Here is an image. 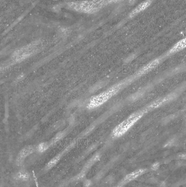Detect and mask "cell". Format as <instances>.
Returning <instances> with one entry per match:
<instances>
[{
    "label": "cell",
    "instance_id": "cell-1",
    "mask_svg": "<svg viewBox=\"0 0 186 187\" xmlns=\"http://www.w3.org/2000/svg\"><path fill=\"white\" fill-rule=\"evenodd\" d=\"M150 109L149 107H147L145 109H143L141 111L136 112L131 114L124 121H122L114 128L111 134L112 136L120 137L123 136Z\"/></svg>",
    "mask_w": 186,
    "mask_h": 187
},
{
    "label": "cell",
    "instance_id": "cell-2",
    "mask_svg": "<svg viewBox=\"0 0 186 187\" xmlns=\"http://www.w3.org/2000/svg\"><path fill=\"white\" fill-rule=\"evenodd\" d=\"M123 84L120 83L111 86L106 91H103L95 96H92L89 101L87 107L89 109H94L101 106L114 96L121 89Z\"/></svg>",
    "mask_w": 186,
    "mask_h": 187
},
{
    "label": "cell",
    "instance_id": "cell-3",
    "mask_svg": "<svg viewBox=\"0 0 186 187\" xmlns=\"http://www.w3.org/2000/svg\"><path fill=\"white\" fill-rule=\"evenodd\" d=\"M41 47L40 42H36L21 48L15 51L12 56V59L15 62H20L32 55L38 51Z\"/></svg>",
    "mask_w": 186,
    "mask_h": 187
},
{
    "label": "cell",
    "instance_id": "cell-4",
    "mask_svg": "<svg viewBox=\"0 0 186 187\" xmlns=\"http://www.w3.org/2000/svg\"><path fill=\"white\" fill-rule=\"evenodd\" d=\"M103 5L100 0L93 1H85L69 3L71 8L85 13H94L98 10Z\"/></svg>",
    "mask_w": 186,
    "mask_h": 187
},
{
    "label": "cell",
    "instance_id": "cell-5",
    "mask_svg": "<svg viewBox=\"0 0 186 187\" xmlns=\"http://www.w3.org/2000/svg\"><path fill=\"white\" fill-rule=\"evenodd\" d=\"M34 151H35V147L32 146H28L22 148L16 158V164L19 166L22 165L23 162L25 160L26 158L29 156L32 153H33V152Z\"/></svg>",
    "mask_w": 186,
    "mask_h": 187
},
{
    "label": "cell",
    "instance_id": "cell-6",
    "mask_svg": "<svg viewBox=\"0 0 186 187\" xmlns=\"http://www.w3.org/2000/svg\"><path fill=\"white\" fill-rule=\"evenodd\" d=\"M144 171H145L144 169H141L136 170L135 171L131 172L130 173L127 175L126 176L123 178V179L120 182V185L122 186L128 182H131V181L135 179L136 178L141 176L142 174L144 173Z\"/></svg>",
    "mask_w": 186,
    "mask_h": 187
},
{
    "label": "cell",
    "instance_id": "cell-7",
    "mask_svg": "<svg viewBox=\"0 0 186 187\" xmlns=\"http://www.w3.org/2000/svg\"><path fill=\"white\" fill-rule=\"evenodd\" d=\"M160 62L159 59H156L147 64L146 66L143 67L141 69L138 71V73L137 74V76H141L145 74L146 73L149 72V71H151L152 69H153L155 67H156Z\"/></svg>",
    "mask_w": 186,
    "mask_h": 187
},
{
    "label": "cell",
    "instance_id": "cell-8",
    "mask_svg": "<svg viewBox=\"0 0 186 187\" xmlns=\"http://www.w3.org/2000/svg\"><path fill=\"white\" fill-rule=\"evenodd\" d=\"M151 1L150 0L144 1L140 3L137 7H136V8L133 10L130 14V16L132 17L135 15H136L137 14L140 13L142 11L145 10L149 5H151Z\"/></svg>",
    "mask_w": 186,
    "mask_h": 187
},
{
    "label": "cell",
    "instance_id": "cell-9",
    "mask_svg": "<svg viewBox=\"0 0 186 187\" xmlns=\"http://www.w3.org/2000/svg\"><path fill=\"white\" fill-rule=\"evenodd\" d=\"M185 48H186V37L176 43L170 49L168 53L169 54H174L181 50H183Z\"/></svg>",
    "mask_w": 186,
    "mask_h": 187
},
{
    "label": "cell",
    "instance_id": "cell-10",
    "mask_svg": "<svg viewBox=\"0 0 186 187\" xmlns=\"http://www.w3.org/2000/svg\"><path fill=\"white\" fill-rule=\"evenodd\" d=\"M99 158H100V157H99V155H94L92 158H91L90 159L88 162H87V163L86 164L83 170H84L85 171H87V170H89L93 165L95 164V162H97L98 160H99Z\"/></svg>",
    "mask_w": 186,
    "mask_h": 187
},
{
    "label": "cell",
    "instance_id": "cell-11",
    "mask_svg": "<svg viewBox=\"0 0 186 187\" xmlns=\"http://www.w3.org/2000/svg\"><path fill=\"white\" fill-rule=\"evenodd\" d=\"M15 178L17 180L27 181L29 178V174L25 171H21L15 175Z\"/></svg>",
    "mask_w": 186,
    "mask_h": 187
},
{
    "label": "cell",
    "instance_id": "cell-12",
    "mask_svg": "<svg viewBox=\"0 0 186 187\" xmlns=\"http://www.w3.org/2000/svg\"><path fill=\"white\" fill-rule=\"evenodd\" d=\"M61 157V155L59 154L57 156L53 158L52 159H51L49 162L45 166V169L46 170H49L51 168L54 167L56 164L60 160Z\"/></svg>",
    "mask_w": 186,
    "mask_h": 187
},
{
    "label": "cell",
    "instance_id": "cell-13",
    "mask_svg": "<svg viewBox=\"0 0 186 187\" xmlns=\"http://www.w3.org/2000/svg\"><path fill=\"white\" fill-rule=\"evenodd\" d=\"M49 148V145L47 143H45V142H43L40 143L37 147V151L39 152L42 153V152H45L46 149H48V148Z\"/></svg>",
    "mask_w": 186,
    "mask_h": 187
},
{
    "label": "cell",
    "instance_id": "cell-14",
    "mask_svg": "<svg viewBox=\"0 0 186 187\" xmlns=\"http://www.w3.org/2000/svg\"><path fill=\"white\" fill-rule=\"evenodd\" d=\"M86 172V171L84 170H82L78 175H77L76 176L75 178H74V180L78 181V180H80V179H82V178H84L85 177V176Z\"/></svg>",
    "mask_w": 186,
    "mask_h": 187
},
{
    "label": "cell",
    "instance_id": "cell-15",
    "mask_svg": "<svg viewBox=\"0 0 186 187\" xmlns=\"http://www.w3.org/2000/svg\"><path fill=\"white\" fill-rule=\"evenodd\" d=\"M62 134H57L56 136L52 140V141H51V144L52 145V144H54V143H56V142L58 141H59L60 140L61 138H62Z\"/></svg>",
    "mask_w": 186,
    "mask_h": 187
},
{
    "label": "cell",
    "instance_id": "cell-16",
    "mask_svg": "<svg viewBox=\"0 0 186 187\" xmlns=\"http://www.w3.org/2000/svg\"><path fill=\"white\" fill-rule=\"evenodd\" d=\"M159 167V163L158 162H156L153 163L152 166H151V169L153 170H157L158 168Z\"/></svg>",
    "mask_w": 186,
    "mask_h": 187
},
{
    "label": "cell",
    "instance_id": "cell-17",
    "mask_svg": "<svg viewBox=\"0 0 186 187\" xmlns=\"http://www.w3.org/2000/svg\"><path fill=\"white\" fill-rule=\"evenodd\" d=\"M119 1H120V0H101V2H102V3L103 5L107 4V3H111V2H117Z\"/></svg>",
    "mask_w": 186,
    "mask_h": 187
},
{
    "label": "cell",
    "instance_id": "cell-18",
    "mask_svg": "<svg viewBox=\"0 0 186 187\" xmlns=\"http://www.w3.org/2000/svg\"><path fill=\"white\" fill-rule=\"evenodd\" d=\"M84 184H85V186L86 187H89L91 184V182L90 180L89 179H86L85 181L84 182Z\"/></svg>",
    "mask_w": 186,
    "mask_h": 187
},
{
    "label": "cell",
    "instance_id": "cell-19",
    "mask_svg": "<svg viewBox=\"0 0 186 187\" xmlns=\"http://www.w3.org/2000/svg\"><path fill=\"white\" fill-rule=\"evenodd\" d=\"M122 187V186H120V185L119 184V186H116V187Z\"/></svg>",
    "mask_w": 186,
    "mask_h": 187
}]
</instances>
